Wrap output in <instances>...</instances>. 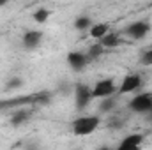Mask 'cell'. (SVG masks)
I'll return each instance as SVG.
<instances>
[{"label":"cell","mask_w":152,"mask_h":150,"mask_svg":"<svg viewBox=\"0 0 152 150\" xmlns=\"http://www.w3.org/2000/svg\"><path fill=\"white\" fill-rule=\"evenodd\" d=\"M28 117H30V111L20 110V111H16L11 117V125H12V127H18V125H21V124H25V122L28 120Z\"/></svg>","instance_id":"obj_13"},{"label":"cell","mask_w":152,"mask_h":150,"mask_svg":"<svg viewBox=\"0 0 152 150\" xmlns=\"http://www.w3.org/2000/svg\"><path fill=\"white\" fill-rule=\"evenodd\" d=\"M117 92V87H115V81L112 78H104V79H99L94 88H92V97L94 99H103V97H110Z\"/></svg>","instance_id":"obj_2"},{"label":"cell","mask_w":152,"mask_h":150,"mask_svg":"<svg viewBox=\"0 0 152 150\" xmlns=\"http://www.w3.org/2000/svg\"><path fill=\"white\" fill-rule=\"evenodd\" d=\"M140 62H142V66H152V48L143 51V55L140 57Z\"/></svg>","instance_id":"obj_17"},{"label":"cell","mask_w":152,"mask_h":150,"mask_svg":"<svg viewBox=\"0 0 152 150\" xmlns=\"http://www.w3.org/2000/svg\"><path fill=\"white\" fill-rule=\"evenodd\" d=\"M142 141H143V136L142 134H131V136H126L120 141L118 149L120 150H136L142 145Z\"/></svg>","instance_id":"obj_9"},{"label":"cell","mask_w":152,"mask_h":150,"mask_svg":"<svg viewBox=\"0 0 152 150\" xmlns=\"http://www.w3.org/2000/svg\"><path fill=\"white\" fill-rule=\"evenodd\" d=\"M97 42H101L106 50H113V48H118V46L122 44V39L118 37V34L108 32V34H104L103 37L97 39Z\"/></svg>","instance_id":"obj_10"},{"label":"cell","mask_w":152,"mask_h":150,"mask_svg":"<svg viewBox=\"0 0 152 150\" xmlns=\"http://www.w3.org/2000/svg\"><path fill=\"white\" fill-rule=\"evenodd\" d=\"M151 106H152V94L151 92L138 94V95H134V97L129 101V108H131V111L140 113V115H145V113L151 110Z\"/></svg>","instance_id":"obj_3"},{"label":"cell","mask_w":152,"mask_h":150,"mask_svg":"<svg viewBox=\"0 0 152 150\" xmlns=\"http://www.w3.org/2000/svg\"><path fill=\"white\" fill-rule=\"evenodd\" d=\"M140 87H142V76L140 74H127L122 79V83L117 88V92L118 94H131V92H136Z\"/></svg>","instance_id":"obj_5"},{"label":"cell","mask_w":152,"mask_h":150,"mask_svg":"<svg viewBox=\"0 0 152 150\" xmlns=\"http://www.w3.org/2000/svg\"><path fill=\"white\" fill-rule=\"evenodd\" d=\"M101 124V118L97 115H85V117H80L73 122V133L76 136H88L92 134Z\"/></svg>","instance_id":"obj_1"},{"label":"cell","mask_w":152,"mask_h":150,"mask_svg":"<svg viewBox=\"0 0 152 150\" xmlns=\"http://www.w3.org/2000/svg\"><path fill=\"white\" fill-rule=\"evenodd\" d=\"M149 32H151V23L145 21V20L134 21V23H131V25L126 28V34L133 39H143Z\"/></svg>","instance_id":"obj_7"},{"label":"cell","mask_w":152,"mask_h":150,"mask_svg":"<svg viewBox=\"0 0 152 150\" xmlns=\"http://www.w3.org/2000/svg\"><path fill=\"white\" fill-rule=\"evenodd\" d=\"M115 104H117V101H115V97H103V101H101V104H99V111L101 113H110L112 110L115 108Z\"/></svg>","instance_id":"obj_15"},{"label":"cell","mask_w":152,"mask_h":150,"mask_svg":"<svg viewBox=\"0 0 152 150\" xmlns=\"http://www.w3.org/2000/svg\"><path fill=\"white\" fill-rule=\"evenodd\" d=\"M21 85H23L21 78H12V79L7 83V88H18V87H21Z\"/></svg>","instance_id":"obj_18"},{"label":"cell","mask_w":152,"mask_h":150,"mask_svg":"<svg viewBox=\"0 0 152 150\" xmlns=\"http://www.w3.org/2000/svg\"><path fill=\"white\" fill-rule=\"evenodd\" d=\"M88 62L90 60H88L87 53H81V51H69L67 53V64H69V67L73 71H76V73L83 71Z\"/></svg>","instance_id":"obj_6"},{"label":"cell","mask_w":152,"mask_h":150,"mask_svg":"<svg viewBox=\"0 0 152 150\" xmlns=\"http://www.w3.org/2000/svg\"><path fill=\"white\" fill-rule=\"evenodd\" d=\"M104 46L101 44V42H96V44H92L88 50H87V57H88V60H97L101 55H104Z\"/></svg>","instance_id":"obj_12"},{"label":"cell","mask_w":152,"mask_h":150,"mask_svg":"<svg viewBox=\"0 0 152 150\" xmlns=\"http://www.w3.org/2000/svg\"><path fill=\"white\" fill-rule=\"evenodd\" d=\"M7 2H9V0H0V7H4V5H5Z\"/></svg>","instance_id":"obj_20"},{"label":"cell","mask_w":152,"mask_h":150,"mask_svg":"<svg viewBox=\"0 0 152 150\" xmlns=\"http://www.w3.org/2000/svg\"><path fill=\"white\" fill-rule=\"evenodd\" d=\"M92 99H94V97H92V88H90V87H87V85H83V83L76 85V88H75L76 110H83V108H87V106L90 104Z\"/></svg>","instance_id":"obj_4"},{"label":"cell","mask_w":152,"mask_h":150,"mask_svg":"<svg viewBox=\"0 0 152 150\" xmlns=\"http://www.w3.org/2000/svg\"><path fill=\"white\" fill-rule=\"evenodd\" d=\"M48 18H50V11L44 9V7H39L37 11L34 12V21L36 23H46Z\"/></svg>","instance_id":"obj_16"},{"label":"cell","mask_w":152,"mask_h":150,"mask_svg":"<svg viewBox=\"0 0 152 150\" xmlns=\"http://www.w3.org/2000/svg\"><path fill=\"white\" fill-rule=\"evenodd\" d=\"M90 27H92V20H90L88 16H78V18L75 20V28L80 30V32L88 30Z\"/></svg>","instance_id":"obj_14"},{"label":"cell","mask_w":152,"mask_h":150,"mask_svg":"<svg viewBox=\"0 0 152 150\" xmlns=\"http://www.w3.org/2000/svg\"><path fill=\"white\" fill-rule=\"evenodd\" d=\"M88 30H90V37L99 39V37H103L104 34L110 32V25L108 23H94Z\"/></svg>","instance_id":"obj_11"},{"label":"cell","mask_w":152,"mask_h":150,"mask_svg":"<svg viewBox=\"0 0 152 150\" xmlns=\"http://www.w3.org/2000/svg\"><path fill=\"white\" fill-rule=\"evenodd\" d=\"M21 41H23V46L27 50H36L42 41V32L41 30H28V32L23 34Z\"/></svg>","instance_id":"obj_8"},{"label":"cell","mask_w":152,"mask_h":150,"mask_svg":"<svg viewBox=\"0 0 152 150\" xmlns=\"http://www.w3.org/2000/svg\"><path fill=\"white\" fill-rule=\"evenodd\" d=\"M145 115H147V118H151V120H152V106H151V110L145 113Z\"/></svg>","instance_id":"obj_19"}]
</instances>
